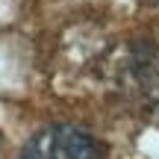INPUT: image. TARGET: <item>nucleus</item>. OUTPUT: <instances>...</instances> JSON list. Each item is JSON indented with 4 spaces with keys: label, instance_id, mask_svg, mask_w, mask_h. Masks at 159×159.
Segmentation results:
<instances>
[{
    "label": "nucleus",
    "instance_id": "1",
    "mask_svg": "<svg viewBox=\"0 0 159 159\" xmlns=\"http://www.w3.org/2000/svg\"><path fill=\"white\" fill-rule=\"evenodd\" d=\"M18 159H103V148L89 133L59 124L44 133H35L24 144Z\"/></svg>",
    "mask_w": 159,
    "mask_h": 159
},
{
    "label": "nucleus",
    "instance_id": "2",
    "mask_svg": "<svg viewBox=\"0 0 159 159\" xmlns=\"http://www.w3.org/2000/svg\"><path fill=\"white\" fill-rule=\"evenodd\" d=\"M156 3H159V0H156Z\"/></svg>",
    "mask_w": 159,
    "mask_h": 159
}]
</instances>
